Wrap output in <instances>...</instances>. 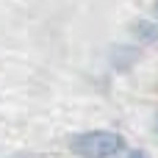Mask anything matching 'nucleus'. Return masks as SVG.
Listing matches in <instances>:
<instances>
[{
	"instance_id": "f257e3e1",
	"label": "nucleus",
	"mask_w": 158,
	"mask_h": 158,
	"mask_svg": "<svg viewBox=\"0 0 158 158\" xmlns=\"http://www.w3.org/2000/svg\"><path fill=\"white\" fill-rule=\"evenodd\" d=\"M69 150L81 158H114L125 150V139L114 131H86L69 139Z\"/></svg>"
},
{
	"instance_id": "f03ea898",
	"label": "nucleus",
	"mask_w": 158,
	"mask_h": 158,
	"mask_svg": "<svg viewBox=\"0 0 158 158\" xmlns=\"http://www.w3.org/2000/svg\"><path fill=\"white\" fill-rule=\"evenodd\" d=\"M139 28H142V33H144V36H147V39H156L158 33H156V28H153V25H150V22H142V25H139Z\"/></svg>"
},
{
	"instance_id": "7ed1b4c3",
	"label": "nucleus",
	"mask_w": 158,
	"mask_h": 158,
	"mask_svg": "<svg viewBox=\"0 0 158 158\" xmlns=\"http://www.w3.org/2000/svg\"><path fill=\"white\" fill-rule=\"evenodd\" d=\"M128 158H150L144 150H133V153H128Z\"/></svg>"
},
{
	"instance_id": "20e7f679",
	"label": "nucleus",
	"mask_w": 158,
	"mask_h": 158,
	"mask_svg": "<svg viewBox=\"0 0 158 158\" xmlns=\"http://www.w3.org/2000/svg\"><path fill=\"white\" fill-rule=\"evenodd\" d=\"M156 131H158V125H156Z\"/></svg>"
}]
</instances>
